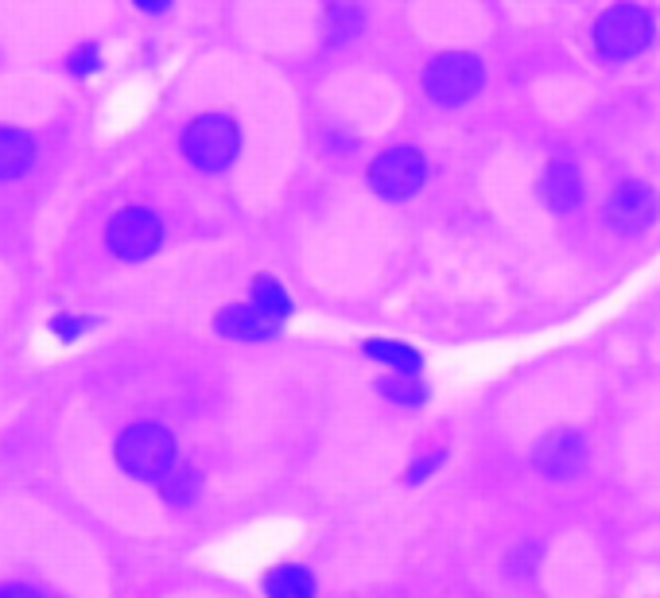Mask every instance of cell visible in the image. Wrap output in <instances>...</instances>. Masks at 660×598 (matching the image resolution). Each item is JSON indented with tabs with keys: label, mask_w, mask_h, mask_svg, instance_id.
I'll use <instances>...</instances> for the list:
<instances>
[{
	"label": "cell",
	"mask_w": 660,
	"mask_h": 598,
	"mask_svg": "<svg viewBox=\"0 0 660 598\" xmlns=\"http://www.w3.org/2000/svg\"><path fill=\"white\" fill-rule=\"evenodd\" d=\"M117 463L125 466L133 479L164 482L176 471V436L164 423L140 420L133 428L121 431L117 439Z\"/></svg>",
	"instance_id": "cell-1"
},
{
	"label": "cell",
	"mask_w": 660,
	"mask_h": 598,
	"mask_svg": "<svg viewBox=\"0 0 660 598\" xmlns=\"http://www.w3.org/2000/svg\"><path fill=\"white\" fill-rule=\"evenodd\" d=\"M241 148V133L230 117L222 113H207V117H195L184 133V156L195 164L199 171H226L238 160Z\"/></svg>",
	"instance_id": "cell-2"
},
{
	"label": "cell",
	"mask_w": 660,
	"mask_h": 598,
	"mask_svg": "<svg viewBox=\"0 0 660 598\" xmlns=\"http://www.w3.org/2000/svg\"><path fill=\"white\" fill-rule=\"evenodd\" d=\"M652 20L641 4H618V9L603 12L595 24V43L606 59H633L649 48Z\"/></svg>",
	"instance_id": "cell-3"
},
{
	"label": "cell",
	"mask_w": 660,
	"mask_h": 598,
	"mask_svg": "<svg viewBox=\"0 0 660 598\" xmlns=\"http://www.w3.org/2000/svg\"><path fill=\"white\" fill-rule=\"evenodd\" d=\"M485 71L474 55H462V51H451V55L431 59V66L423 71V90L431 94V102L439 105H462L482 90Z\"/></svg>",
	"instance_id": "cell-4"
},
{
	"label": "cell",
	"mask_w": 660,
	"mask_h": 598,
	"mask_svg": "<svg viewBox=\"0 0 660 598\" xmlns=\"http://www.w3.org/2000/svg\"><path fill=\"white\" fill-rule=\"evenodd\" d=\"M369 187L381 199H412L423 187V156L416 148H389L369 164Z\"/></svg>",
	"instance_id": "cell-5"
},
{
	"label": "cell",
	"mask_w": 660,
	"mask_h": 598,
	"mask_svg": "<svg viewBox=\"0 0 660 598\" xmlns=\"http://www.w3.org/2000/svg\"><path fill=\"white\" fill-rule=\"evenodd\" d=\"M105 241H109V249L121 261H144V256L156 253L159 241H164V225H159V218L151 214V210L128 207L109 222Z\"/></svg>",
	"instance_id": "cell-6"
},
{
	"label": "cell",
	"mask_w": 660,
	"mask_h": 598,
	"mask_svg": "<svg viewBox=\"0 0 660 598\" xmlns=\"http://www.w3.org/2000/svg\"><path fill=\"white\" fill-rule=\"evenodd\" d=\"M533 463H536V471H541L544 479L572 482V479H579V474L587 471V443H583L579 431L556 428L552 436L541 439Z\"/></svg>",
	"instance_id": "cell-7"
},
{
	"label": "cell",
	"mask_w": 660,
	"mask_h": 598,
	"mask_svg": "<svg viewBox=\"0 0 660 598\" xmlns=\"http://www.w3.org/2000/svg\"><path fill=\"white\" fill-rule=\"evenodd\" d=\"M652 218H657V195L645 183H621L606 202V225L614 233H626V238L649 230Z\"/></svg>",
	"instance_id": "cell-8"
},
{
	"label": "cell",
	"mask_w": 660,
	"mask_h": 598,
	"mask_svg": "<svg viewBox=\"0 0 660 598\" xmlns=\"http://www.w3.org/2000/svg\"><path fill=\"white\" fill-rule=\"evenodd\" d=\"M541 199L548 202V210L556 214H567V210L579 207L583 199V176L572 160H556L541 179Z\"/></svg>",
	"instance_id": "cell-9"
},
{
	"label": "cell",
	"mask_w": 660,
	"mask_h": 598,
	"mask_svg": "<svg viewBox=\"0 0 660 598\" xmlns=\"http://www.w3.org/2000/svg\"><path fill=\"white\" fill-rule=\"evenodd\" d=\"M218 331H222L226 338H238V343H269V338L276 335V323L264 319V315L249 304V307H226V312L218 315Z\"/></svg>",
	"instance_id": "cell-10"
},
{
	"label": "cell",
	"mask_w": 660,
	"mask_h": 598,
	"mask_svg": "<svg viewBox=\"0 0 660 598\" xmlns=\"http://www.w3.org/2000/svg\"><path fill=\"white\" fill-rule=\"evenodd\" d=\"M35 160V144L20 128H0V179H20Z\"/></svg>",
	"instance_id": "cell-11"
},
{
	"label": "cell",
	"mask_w": 660,
	"mask_h": 598,
	"mask_svg": "<svg viewBox=\"0 0 660 598\" xmlns=\"http://www.w3.org/2000/svg\"><path fill=\"white\" fill-rule=\"evenodd\" d=\"M272 598H315V579H311L307 567L300 564H284L264 579Z\"/></svg>",
	"instance_id": "cell-12"
},
{
	"label": "cell",
	"mask_w": 660,
	"mask_h": 598,
	"mask_svg": "<svg viewBox=\"0 0 660 598\" xmlns=\"http://www.w3.org/2000/svg\"><path fill=\"white\" fill-rule=\"evenodd\" d=\"M366 354H369V358L381 361V366H389V369H397V374H405V377L420 374V354L408 350L405 343H385V338L377 343V338H374V343H366Z\"/></svg>",
	"instance_id": "cell-13"
},
{
	"label": "cell",
	"mask_w": 660,
	"mask_h": 598,
	"mask_svg": "<svg viewBox=\"0 0 660 598\" xmlns=\"http://www.w3.org/2000/svg\"><path fill=\"white\" fill-rule=\"evenodd\" d=\"M253 307L264 315V319L280 323V319H287V312H292V300H287V292L276 284V280L261 276L253 284Z\"/></svg>",
	"instance_id": "cell-14"
},
{
	"label": "cell",
	"mask_w": 660,
	"mask_h": 598,
	"mask_svg": "<svg viewBox=\"0 0 660 598\" xmlns=\"http://www.w3.org/2000/svg\"><path fill=\"white\" fill-rule=\"evenodd\" d=\"M159 494L171 505H191L199 497V474L191 466H179V471H171L168 479L159 482Z\"/></svg>",
	"instance_id": "cell-15"
},
{
	"label": "cell",
	"mask_w": 660,
	"mask_h": 598,
	"mask_svg": "<svg viewBox=\"0 0 660 598\" xmlns=\"http://www.w3.org/2000/svg\"><path fill=\"white\" fill-rule=\"evenodd\" d=\"M377 392H381L385 400H392V405H420L428 392H423L420 381H412V377H385L381 385H377Z\"/></svg>",
	"instance_id": "cell-16"
},
{
	"label": "cell",
	"mask_w": 660,
	"mask_h": 598,
	"mask_svg": "<svg viewBox=\"0 0 660 598\" xmlns=\"http://www.w3.org/2000/svg\"><path fill=\"white\" fill-rule=\"evenodd\" d=\"M358 28H362V12L354 9H346V4H338L335 12H331V40H350V35H358Z\"/></svg>",
	"instance_id": "cell-17"
},
{
	"label": "cell",
	"mask_w": 660,
	"mask_h": 598,
	"mask_svg": "<svg viewBox=\"0 0 660 598\" xmlns=\"http://www.w3.org/2000/svg\"><path fill=\"white\" fill-rule=\"evenodd\" d=\"M97 66V51L94 48H82V51H74L71 55V71L74 74H90Z\"/></svg>",
	"instance_id": "cell-18"
},
{
	"label": "cell",
	"mask_w": 660,
	"mask_h": 598,
	"mask_svg": "<svg viewBox=\"0 0 660 598\" xmlns=\"http://www.w3.org/2000/svg\"><path fill=\"white\" fill-rule=\"evenodd\" d=\"M439 463H443V455H428V459H420V463H416L412 471H408V482H412V486H416V482H423L431 471H436Z\"/></svg>",
	"instance_id": "cell-19"
},
{
	"label": "cell",
	"mask_w": 660,
	"mask_h": 598,
	"mask_svg": "<svg viewBox=\"0 0 660 598\" xmlns=\"http://www.w3.org/2000/svg\"><path fill=\"white\" fill-rule=\"evenodd\" d=\"M51 331H59V335H63V338H74V335H78V331H86V323H78V319H63V315H59V319L51 323Z\"/></svg>",
	"instance_id": "cell-20"
},
{
	"label": "cell",
	"mask_w": 660,
	"mask_h": 598,
	"mask_svg": "<svg viewBox=\"0 0 660 598\" xmlns=\"http://www.w3.org/2000/svg\"><path fill=\"white\" fill-rule=\"evenodd\" d=\"M0 598H40L32 587H0Z\"/></svg>",
	"instance_id": "cell-21"
},
{
	"label": "cell",
	"mask_w": 660,
	"mask_h": 598,
	"mask_svg": "<svg viewBox=\"0 0 660 598\" xmlns=\"http://www.w3.org/2000/svg\"><path fill=\"white\" fill-rule=\"evenodd\" d=\"M136 4H140L144 12H168L171 0H136Z\"/></svg>",
	"instance_id": "cell-22"
}]
</instances>
